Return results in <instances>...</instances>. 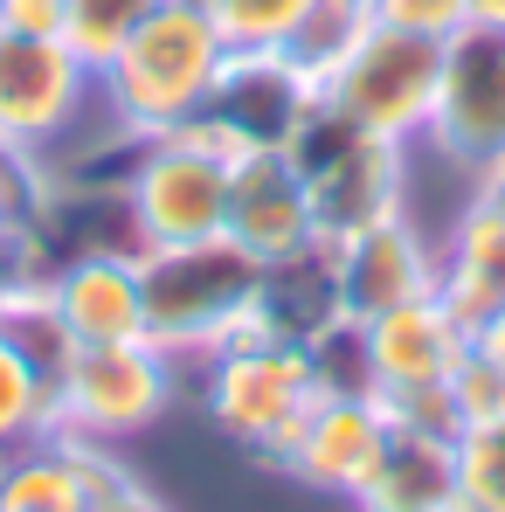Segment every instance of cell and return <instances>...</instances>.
<instances>
[{"instance_id": "obj_1", "label": "cell", "mask_w": 505, "mask_h": 512, "mask_svg": "<svg viewBox=\"0 0 505 512\" xmlns=\"http://www.w3.org/2000/svg\"><path fill=\"white\" fill-rule=\"evenodd\" d=\"M229 63V35L201 0H160L104 63H97V111L125 139H160L201 118L215 77Z\"/></svg>"}, {"instance_id": "obj_2", "label": "cell", "mask_w": 505, "mask_h": 512, "mask_svg": "<svg viewBox=\"0 0 505 512\" xmlns=\"http://www.w3.org/2000/svg\"><path fill=\"white\" fill-rule=\"evenodd\" d=\"M319 388H326L319 353L270 340L263 326H243L229 346H215L194 367V395H201L208 423L270 471H284V450L305 423V409L319 402Z\"/></svg>"}, {"instance_id": "obj_3", "label": "cell", "mask_w": 505, "mask_h": 512, "mask_svg": "<svg viewBox=\"0 0 505 512\" xmlns=\"http://www.w3.org/2000/svg\"><path fill=\"white\" fill-rule=\"evenodd\" d=\"M229 167H236V146L208 118H187L160 139H125L118 194H125L132 243L139 250L215 243L229 215Z\"/></svg>"}, {"instance_id": "obj_4", "label": "cell", "mask_w": 505, "mask_h": 512, "mask_svg": "<svg viewBox=\"0 0 505 512\" xmlns=\"http://www.w3.org/2000/svg\"><path fill=\"white\" fill-rule=\"evenodd\" d=\"M139 270H146V340L180 367H201L215 346L256 326L263 263L243 256L229 236L187 250H139Z\"/></svg>"}, {"instance_id": "obj_5", "label": "cell", "mask_w": 505, "mask_h": 512, "mask_svg": "<svg viewBox=\"0 0 505 512\" xmlns=\"http://www.w3.org/2000/svg\"><path fill=\"white\" fill-rule=\"evenodd\" d=\"M291 160L305 173V201H312V236L339 250L346 236L388 222L409 208V167L416 153L409 146H388V139H367L353 132L339 111H312L291 139Z\"/></svg>"}, {"instance_id": "obj_6", "label": "cell", "mask_w": 505, "mask_h": 512, "mask_svg": "<svg viewBox=\"0 0 505 512\" xmlns=\"http://www.w3.org/2000/svg\"><path fill=\"white\" fill-rule=\"evenodd\" d=\"M436 84H443V42L374 21L367 42L319 84V104L339 111L353 132L416 153L429 139V118H436Z\"/></svg>"}, {"instance_id": "obj_7", "label": "cell", "mask_w": 505, "mask_h": 512, "mask_svg": "<svg viewBox=\"0 0 505 512\" xmlns=\"http://www.w3.org/2000/svg\"><path fill=\"white\" fill-rule=\"evenodd\" d=\"M180 360H167L153 340L125 346H70L56 367V429L77 443H125L153 429L180 395Z\"/></svg>"}, {"instance_id": "obj_8", "label": "cell", "mask_w": 505, "mask_h": 512, "mask_svg": "<svg viewBox=\"0 0 505 512\" xmlns=\"http://www.w3.org/2000/svg\"><path fill=\"white\" fill-rule=\"evenodd\" d=\"M84 111H97V70L63 35H7L0 28V153L49 160Z\"/></svg>"}, {"instance_id": "obj_9", "label": "cell", "mask_w": 505, "mask_h": 512, "mask_svg": "<svg viewBox=\"0 0 505 512\" xmlns=\"http://www.w3.org/2000/svg\"><path fill=\"white\" fill-rule=\"evenodd\" d=\"M416 153L443 160L478 187V173L505 160V28L464 21L443 42V84H436V118Z\"/></svg>"}, {"instance_id": "obj_10", "label": "cell", "mask_w": 505, "mask_h": 512, "mask_svg": "<svg viewBox=\"0 0 505 512\" xmlns=\"http://www.w3.org/2000/svg\"><path fill=\"white\" fill-rule=\"evenodd\" d=\"M312 111H319V84L284 49H229L201 118L236 153H291V139Z\"/></svg>"}, {"instance_id": "obj_11", "label": "cell", "mask_w": 505, "mask_h": 512, "mask_svg": "<svg viewBox=\"0 0 505 512\" xmlns=\"http://www.w3.org/2000/svg\"><path fill=\"white\" fill-rule=\"evenodd\" d=\"M388 443H395V423L374 402V388H319V402L305 409V423L284 450V471L298 485H312L319 499L353 506V492L381 471Z\"/></svg>"}, {"instance_id": "obj_12", "label": "cell", "mask_w": 505, "mask_h": 512, "mask_svg": "<svg viewBox=\"0 0 505 512\" xmlns=\"http://www.w3.org/2000/svg\"><path fill=\"white\" fill-rule=\"evenodd\" d=\"M42 298L70 346H125L146 340V270L139 250H77L42 270Z\"/></svg>"}, {"instance_id": "obj_13", "label": "cell", "mask_w": 505, "mask_h": 512, "mask_svg": "<svg viewBox=\"0 0 505 512\" xmlns=\"http://www.w3.org/2000/svg\"><path fill=\"white\" fill-rule=\"evenodd\" d=\"M353 353H360V381L374 395H416V388H450V374L471 353V326L429 291L409 298L367 326H353Z\"/></svg>"}, {"instance_id": "obj_14", "label": "cell", "mask_w": 505, "mask_h": 512, "mask_svg": "<svg viewBox=\"0 0 505 512\" xmlns=\"http://www.w3.org/2000/svg\"><path fill=\"white\" fill-rule=\"evenodd\" d=\"M436 270H443V250L436 236L422 229L416 215H388L360 236H346L333 250V284H339V319L346 326H367L409 298H429L436 291Z\"/></svg>"}, {"instance_id": "obj_15", "label": "cell", "mask_w": 505, "mask_h": 512, "mask_svg": "<svg viewBox=\"0 0 505 512\" xmlns=\"http://www.w3.org/2000/svg\"><path fill=\"white\" fill-rule=\"evenodd\" d=\"M222 236L256 263H284L305 256L312 236V201H305V173L291 153H236L229 167V215Z\"/></svg>"}, {"instance_id": "obj_16", "label": "cell", "mask_w": 505, "mask_h": 512, "mask_svg": "<svg viewBox=\"0 0 505 512\" xmlns=\"http://www.w3.org/2000/svg\"><path fill=\"white\" fill-rule=\"evenodd\" d=\"M436 250H443L436 298H443L464 326H478L492 305H505V208L499 201L471 194V201L457 208V222L436 236Z\"/></svg>"}, {"instance_id": "obj_17", "label": "cell", "mask_w": 505, "mask_h": 512, "mask_svg": "<svg viewBox=\"0 0 505 512\" xmlns=\"http://www.w3.org/2000/svg\"><path fill=\"white\" fill-rule=\"evenodd\" d=\"M256 326L270 340H291V346H319L346 326L339 319V284H333V250L326 243H312L305 256H284V263H263Z\"/></svg>"}, {"instance_id": "obj_18", "label": "cell", "mask_w": 505, "mask_h": 512, "mask_svg": "<svg viewBox=\"0 0 505 512\" xmlns=\"http://www.w3.org/2000/svg\"><path fill=\"white\" fill-rule=\"evenodd\" d=\"M457 499V436L395 429L381 471L353 492V512H450Z\"/></svg>"}, {"instance_id": "obj_19", "label": "cell", "mask_w": 505, "mask_h": 512, "mask_svg": "<svg viewBox=\"0 0 505 512\" xmlns=\"http://www.w3.org/2000/svg\"><path fill=\"white\" fill-rule=\"evenodd\" d=\"M56 429V367L0 326V450H21Z\"/></svg>"}, {"instance_id": "obj_20", "label": "cell", "mask_w": 505, "mask_h": 512, "mask_svg": "<svg viewBox=\"0 0 505 512\" xmlns=\"http://www.w3.org/2000/svg\"><path fill=\"white\" fill-rule=\"evenodd\" d=\"M367 28H374V7H367V0H312V7L298 14V28H291L277 49H284L312 84H326L339 63L367 42Z\"/></svg>"}, {"instance_id": "obj_21", "label": "cell", "mask_w": 505, "mask_h": 512, "mask_svg": "<svg viewBox=\"0 0 505 512\" xmlns=\"http://www.w3.org/2000/svg\"><path fill=\"white\" fill-rule=\"evenodd\" d=\"M457 499L478 512H505V423L457 429Z\"/></svg>"}, {"instance_id": "obj_22", "label": "cell", "mask_w": 505, "mask_h": 512, "mask_svg": "<svg viewBox=\"0 0 505 512\" xmlns=\"http://www.w3.org/2000/svg\"><path fill=\"white\" fill-rule=\"evenodd\" d=\"M153 7H160V0H70V28H63V42L97 70V63H104V56L139 28Z\"/></svg>"}, {"instance_id": "obj_23", "label": "cell", "mask_w": 505, "mask_h": 512, "mask_svg": "<svg viewBox=\"0 0 505 512\" xmlns=\"http://www.w3.org/2000/svg\"><path fill=\"white\" fill-rule=\"evenodd\" d=\"M201 7L215 14V28L229 35V49H277L312 0H201Z\"/></svg>"}, {"instance_id": "obj_24", "label": "cell", "mask_w": 505, "mask_h": 512, "mask_svg": "<svg viewBox=\"0 0 505 512\" xmlns=\"http://www.w3.org/2000/svg\"><path fill=\"white\" fill-rule=\"evenodd\" d=\"M450 402H457L464 429L471 423H505V367L485 360V353H464V367L450 374Z\"/></svg>"}, {"instance_id": "obj_25", "label": "cell", "mask_w": 505, "mask_h": 512, "mask_svg": "<svg viewBox=\"0 0 505 512\" xmlns=\"http://www.w3.org/2000/svg\"><path fill=\"white\" fill-rule=\"evenodd\" d=\"M42 194H49V180H42L35 160H7V153H0V250H14V243L28 236Z\"/></svg>"}, {"instance_id": "obj_26", "label": "cell", "mask_w": 505, "mask_h": 512, "mask_svg": "<svg viewBox=\"0 0 505 512\" xmlns=\"http://www.w3.org/2000/svg\"><path fill=\"white\" fill-rule=\"evenodd\" d=\"M381 28H402V35H429V42H450L464 21H471V0H367Z\"/></svg>"}, {"instance_id": "obj_27", "label": "cell", "mask_w": 505, "mask_h": 512, "mask_svg": "<svg viewBox=\"0 0 505 512\" xmlns=\"http://www.w3.org/2000/svg\"><path fill=\"white\" fill-rule=\"evenodd\" d=\"M0 28L7 35H63L70 0H0Z\"/></svg>"}, {"instance_id": "obj_28", "label": "cell", "mask_w": 505, "mask_h": 512, "mask_svg": "<svg viewBox=\"0 0 505 512\" xmlns=\"http://www.w3.org/2000/svg\"><path fill=\"white\" fill-rule=\"evenodd\" d=\"M90 512H173V506L160 499V492H146V485H139V478L125 471V478H118V485H111L104 499H90Z\"/></svg>"}, {"instance_id": "obj_29", "label": "cell", "mask_w": 505, "mask_h": 512, "mask_svg": "<svg viewBox=\"0 0 505 512\" xmlns=\"http://www.w3.org/2000/svg\"><path fill=\"white\" fill-rule=\"evenodd\" d=\"M471 353H485V360H499V367H505V305H492V312L471 326Z\"/></svg>"}, {"instance_id": "obj_30", "label": "cell", "mask_w": 505, "mask_h": 512, "mask_svg": "<svg viewBox=\"0 0 505 512\" xmlns=\"http://www.w3.org/2000/svg\"><path fill=\"white\" fill-rule=\"evenodd\" d=\"M471 194H485V201H499V208H505V160L492 173H478V187H471Z\"/></svg>"}, {"instance_id": "obj_31", "label": "cell", "mask_w": 505, "mask_h": 512, "mask_svg": "<svg viewBox=\"0 0 505 512\" xmlns=\"http://www.w3.org/2000/svg\"><path fill=\"white\" fill-rule=\"evenodd\" d=\"M471 21H485V28H505V0H471Z\"/></svg>"}]
</instances>
